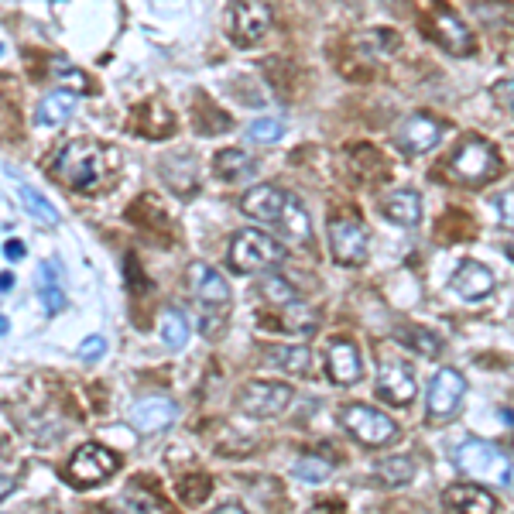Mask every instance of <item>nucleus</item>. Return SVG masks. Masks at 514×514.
Returning <instances> with one entry per match:
<instances>
[{"mask_svg": "<svg viewBox=\"0 0 514 514\" xmlns=\"http://www.w3.org/2000/svg\"><path fill=\"white\" fill-rule=\"evenodd\" d=\"M120 158L100 141H69L55 158V175L76 192H100L110 186Z\"/></svg>", "mask_w": 514, "mask_h": 514, "instance_id": "nucleus-1", "label": "nucleus"}, {"mask_svg": "<svg viewBox=\"0 0 514 514\" xmlns=\"http://www.w3.org/2000/svg\"><path fill=\"white\" fill-rule=\"evenodd\" d=\"M501 168L504 165H501V155L494 151V144H487L484 138H467L453 151L446 172L449 179L460 182V186L480 189L487 186V182H494L497 175H501Z\"/></svg>", "mask_w": 514, "mask_h": 514, "instance_id": "nucleus-2", "label": "nucleus"}, {"mask_svg": "<svg viewBox=\"0 0 514 514\" xmlns=\"http://www.w3.org/2000/svg\"><path fill=\"white\" fill-rule=\"evenodd\" d=\"M453 463L460 473L473 477V484L480 480H501L504 487H511V460L501 446L487 443V439H463L453 453Z\"/></svg>", "mask_w": 514, "mask_h": 514, "instance_id": "nucleus-3", "label": "nucleus"}, {"mask_svg": "<svg viewBox=\"0 0 514 514\" xmlns=\"http://www.w3.org/2000/svg\"><path fill=\"white\" fill-rule=\"evenodd\" d=\"M285 257V247L281 240L268 237L264 230H244V234L234 237L230 244V268L237 275H257V271H268Z\"/></svg>", "mask_w": 514, "mask_h": 514, "instance_id": "nucleus-4", "label": "nucleus"}, {"mask_svg": "<svg viewBox=\"0 0 514 514\" xmlns=\"http://www.w3.org/2000/svg\"><path fill=\"white\" fill-rule=\"evenodd\" d=\"M340 422L360 446L381 449L398 439V425L391 422V415H384L381 408L374 405H347L340 412Z\"/></svg>", "mask_w": 514, "mask_h": 514, "instance_id": "nucleus-5", "label": "nucleus"}, {"mask_svg": "<svg viewBox=\"0 0 514 514\" xmlns=\"http://www.w3.org/2000/svg\"><path fill=\"white\" fill-rule=\"evenodd\" d=\"M463 395H467V377L453 367H443L429 384V395H425V419L429 425H443L460 412Z\"/></svg>", "mask_w": 514, "mask_h": 514, "instance_id": "nucleus-6", "label": "nucleus"}, {"mask_svg": "<svg viewBox=\"0 0 514 514\" xmlns=\"http://www.w3.org/2000/svg\"><path fill=\"white\" fill-rule=\"evenodd\" d=\"M367 247H371V234L357 216H336L329 220V251L333 261L343 268H357L367 261Z\"/></svg>", "mask_w": 514, "mask_h": 514, "instance_id": "nucleus-7", "label": "nucleus"}, {"mask_svg": "<svg viewBox=\"0 0 514 514\" xmlns=\"http://www.w3.org/2000/svg\"><path fill=\"white\" fill-rule=\"evenodd\" d=\"M295 391L281 381H251L240 388L237 408L251 419H278L288 405H292Z\"/></svg>", "mask_w": 514, "mask_h": 514, "instance_id": "nucleus-8", "label": "nucleus"}, {"mask_svg": "<svg viewBox=\"0 0 514 514\" xmlns=\"http://www.w3.org/2000/svg\"><path fill=\"white\" fill-rule=\"evenodd\" d=\"M117 467H120V456H114L110 449H103L96 443H86L72 453L66 477H69V484H76V487H100L103 480L114 477Z\"/></svg>", "mask_w": 514, "mask_h": 514, "instance_id": "nucleus-9", "label": "nucleus"}, {"mask_svg": "<svg viewBox=\"0 0 514 514\" xmlns=\"http://www.w3.org/2000/svg\"><path fill=\"white\" fill-rule=\"evenodd\" d=\"M415 395H419V381H415L412 364L398 357H384L381 371H377V398L395 408H405L412 405Z\"/></svg>", "mask_w": 514, "mask_h": 514, "instance_id": "nucleus-10", "label": "nucleus"}, {"mask_svg": "<svg viewBox=\"0 0 514 514\" xmlns=\"http://www.w3.org/2000/svg\"><path fill=\"white\" fill-rule=\"evenodd\" d=\"M186 278H189V292L196 295V302L203 305V309H220V312L230 309V285L213 264L192 261Z\"/></svg>", "mask_w": 514, "mask_h": 514, "instance_id": "nucleus-11", "label": "nucleus"}, {"mask_svg": "<svg viewBox=\"0 0 514 514\" xmlns=\"http://www.w3.org/2000/svg\"><path fill=\"white\" fill-rule=\"evenodd\" d=\"M230 31L237 45H254L271 31V7L264 0H234Z\"/></svg>", "mask_w": 514, "mask_h": 514, "instance_id": "nucleus-12", "label": "nucleus"}, {"mask_svg": "<svg viewBox=\"0 0 514 514\" xmlns=\"http://www.w3.org/2000/svg\"><path fill=\"white\" fill-rule=\"evenodd\" d=\"M292 199H295L292 192H285L278 186H254V189L244 192V199H240V210H244L257 223H271V227H275L281 216H285Z\"/></svg>", "mask_w": 514, "mask_h": 514, "instance_id": "nucleus-13", "label": "nucleus"}, {"mask_svg": "<svg viewBox=\"0 0 514 514\" xmlns=\"http://www.w3.org/2000/svg\"><path fill=\"white\" fill-rule=\"evenodd\" d=\"M429 28H432V35H436V42L443 45L449 55H470L473 52L470 28L456 18L449 7H436V11L429 14Z\"/></svg>", "mask_w": 514, "mask_h": 514, "instance_id": "nucleus-14", "label": "nucleus"}, {"mask_svg": "<svg viewBox=\"0 0 514 514\" xmlns=\"http://www.w3.org/2000/svg\"><path fill=\"white\" fill-rule=\"evenodd\" d=\"M175 419H179V405L165 395H151V398H141L138 405L131 408V425L144 436H155V432L168 429Z\"/></svg>", "mask_w": 514, "mask_h": 514, "instance_id": "nucleus-15", "label": "nucleus"}, {"mask_svg": "<svg viewBox=\"0 0 514 514\" xmlns=\"http://www.w3.org/2000/svg\"><path fill=\"white\" fill-rule=\"evenodd\" d=\"M439 138H443V127H439L432 117H425V114H412L395 134L398 148L405 151V155H425V151L436 148Z\"/></svg>", "mask_w": 514, "mask_h": 514, "instance_id": "nucleus-16", "label": "nucleus"}, {"mask_svg": "<svg viewBox=\"0 0 514 514\" xmlns=\"http://www.w3.org/2000/svg\"><path fill=\"white\" fill-rule=\"evenodd\" d=\"M443 508L453 514H497V497L484 484H453L443 491Z\"/></svg>", "mask_w": 514, "mask_h": 514, "instance_id": "nucleus-17", "label": "nucleus"}, {"mask_svg": "<svg viewBox=\"0 0 514 514\" xmlns=\"http://www.w3.org/2000/svg\"><path fill=\"white\" fill-rule=\"evenodd\" d=\"M494 271L487 268V264H480V261H463L460 268H456V275L449 278V288H453L460 299H467V302H480V299H487V295L494 292Z\"/></svg>", "mask_w": 514, "mask_h": 514, "instance_id": "nucleus-18", "label": "nucleus"}, {"mask_svg": "<svg viewBox=\"0 0 514 514\" xmlns=\"http://www.w3.org/2000/svg\"><path fill=\"white\" fill-rule=\"evenodd\" d=\"M326 367H329V381L340 384V388H350V384H357L364 377V360H360V350L350 340L329 343Z\"/></svg>", "mask_w": 514, "mask_h": 514, "instance_id": "nucleus-19", "label": "nucleus"}, {"mask_svg": "<svg viewBox=\"0 0 514 514\" xmlns=\"http://www.w3.org/2000/svg\"><path fill=\"white\" fill-rule=\"evenodd\" d=\"M384 216L398 227H419L422 220V196L415 189H395L384 196Z\"/></svg>", "mask_w": 514, "mask_h": 514, "instance_id": "nucleus-20", "label": "nucleus"}, {"mask_svg": "<svg viewBox=\"0 0 514 514\" xmlns=\"http://www.w3.org/2000/svg\"><path fill=\"white\" fill-rule=\"evenodd\" d=\"M268 326L281 329V333H292V336H312L319 329V312L312 305H302V302H288L278 309V316L271 319Z\"/></svg>", "mask_w": 514, "mask_h": 514, "instance_id": "nucleus-21", "label": "nucleus"}, {"mask_svg": "<svg viewBox=\"0 0 514 514\" xmlns=\"http://www.w3.org/2000/svg\"><path fill=\"white\" fill-rule=\"evenodd\" d=\"M275 227H278V237L285 240V244H292V247L312 244V220H309V210H305L299 199H292V203H288L285 216H281Z\"/></svg>", "mask_w": 514, "mask_h": 514, "instance_id": "nucleus-22", "label": "nucleus"}, {"mask_svg": "<svg viewBox=\"0 0 514 514\" xmlns=\"http://www.w3.org/2000/svg\"><path fill=\"white\" fill-rule=\"evenodd\" d=\"M38 275H42V285H38V299H42L48 316H59L66 312V292H62V268L55 261H42L38 264Z\"/></svg>", "mask_w": 514, "mask_h": 514, "instance_id": "nucleus-23", "label": "nucleus"}, {"mask_svg": "<svg viewBox=\"0 0 514 514\" xmlns=\"http://www.w3.org/2000/svg\"><path fill=\"white\" fill-rule=\"evenodd\" d=\"M264 360H268V367H278V371L299 377L312 374V364H316L312 350L302 347V343H295V347H268L264 350Z\"/></svg>", "mask_w": 514, "mask_h": 514, "instance_id": "nucleus-24", "label": "nucleus"}, {"mask_svg": "<svg viewBox=\"0 0 514 514\" xmlns=\"http://www.w3.org/2000/svg\"><path fill=\"white\" fill-rule=\"evenodd\" d=\"M216 175H220L223 182H237V179H247V175H254L257 162L251 155H247L244 148H227L216 155Z\"/></svg>", "mask_w": 514, "mask_h": 514, "instance_id": "nucleus-25", "label": "nucleus"}, {"mask_svg": "<svg viewBox=\"0 0 514 514\" xmlns=\"http://www.w3.org/2000/svg\"><path fill=\"white\" fill-rule=\"evenodd\" d=\"M76 103H79V96H72L66 90H55V93H48L42 103H38V124L42 127H55V124H62V120H69L72 117V110H76Z\"/></svg>", "mask_w": 514, "mask_h": 514, "instance_id": "nucleus-26", "label": "nucleus"}, {"mask_svg": "<svg viewBox=\"0 0 514 514\" xmlns=\"http://www.w3.org/2000/svg\"><path fill=\"white\" fill-rule=\"evenodd\" d=\"M398 343L412 353H419V357H439V353H443V340H439L432 329H422V326H401Z\"/></svg>", "mask_w": 514, "mask_h": 514, "instance_id": "nucleus-27", "label": "nucleus"}, {"mask_svg": "<svg viewBox=\"0 0 514 514\" xmlns=\"http://www.w3.org/2000/svg\"><path fill=\"white\" fill-rule=\"evenodd\" d=\"M377 477L388 487H405L419 477V463H415L412 456H391V460L377 463Z\"/></svg>", "mask_w": 514, "mask_h": 514, "instance_id": "nucleus-28", "label": "nucleus"}, {"mask_svg": "<svg viewBox=\"0 0 514 514\" xmlns=\"http://www.w3.org/2000/svg\"><path fill=\"white\" fill-rule=\"evenodd\" d=\"M257 295L268 305H275V309L288 302H299V292H295V285L285 275H264L261 285H257Z\"/></svg>", "mask_w": 514, "mask_h": 514, "instance_id": "nucleus-29", "label": "nucleus"}, {"mask_svg": "<svg viewBox=\"0 0 514 514\" xmlns=\"http://www.w3.org/2000/svg\"><path fill=\"white\" fill-rule=\"evenodd\" d=\"M158 333H162V343L168 350H182L189 340V319L182 309H165L162 316V326H158Z\"/></svg>", "mask_w": 514, "mask_h": 514, "instance_id": "nucleus-30", "label": "nucleus"}, {"mask_svg": "<svg viewBox=\"0 0 514 514\" xmlns=\"http://www.w3.org/2000/svg\"><path fill=\"white\" fill-rule=\"evenodd\" d=\"M175 494H179V501L182 504H203L206 497L213 494V480L210 477H203V473H189V477H182L179 484H175Z\"/></svg>", "mask_w": 514, "mask_h": 514, "instance_id": "nucleus-31", "label": "nucleus"}, {"mask_svg": "<svg viewBox=\"0 0 514 514\" xmlns=\"http://www.w3.org/2000/svg\"><path fill=\"white\" fill-rule=\"evenodd\" d=\"M21 203H24V210L35 216L38 223H45V227H55V223H59V210H55V206L48 203V199L38 189L21 186Z\"/></svg>", "mask_w": 514, "mask_h": 514, "instance_id": "nucleus-32", "label": "nucleus"}, {"mask_svg": "<svg viewBox=\"0 0 514 514\" xmlns=\"http://www.w3.org/2000/svg\"><path fill=\"white\" fill-rule=\"evenodd\" d=\"M329 473H333V463L329 460H319V456H299L292 467V477H299L302 484H323L329 480Z\"/></svg>", "mask_w": 514, "mask_h": 514, "instance_id": "nucleus-33", "label": "nucleus"}, {"mask_svg": "<svg viewBox=\"0 0 514 514\" xmlns=\"http://www.w3.org/2000/svg\"><path fill=\"white\" fill-rule=\"evenodd\" d=\"M52 76L59 79V83H62V90L72 93V96H83L86 90H90V79H86L79 69H72L69 62H59V66L52 69Z\"/></svg>", "mask_w": 514, "mask_h": 514, "instance_id": "nucleus-34", "label": "nucleus"}, {"mask_svg": "<svg viewBox=\"0 0 514 514\" xmlns=\"http://www.w3.org/2000/svg\"><path fill=\"white\" fill-rule=\"evenodd\" d=\"M281 131H285V124H281L278 117H257L251 127H247V134H251L254 141H278Z\"/></svg>", "mask_w": 514, "mask_h": 514, "instance_id": "nucleus-35", "label": "nucleus"}, {"mask_svg": "<svg viewBox=\"0 0 514 514\" xmlns=\"http://www.w3.org/2000/svg\"><path fill=\"white\" fill-rule=\"evenodd\" d=\"M76 357H79V360H86V364H96V360L107 357V340H103L100 333H96V336H86V340L79 343Z\"/></svg>", "mask_w": 514, "mask_h": 514, "instance_id": "nucleus-36", "label": "nucleus"}, {"mask_svg": "<svg viewBox=\"0 0 514 514\" xmlns=\"http://www.w3.org/2000/svg\"><path fill=\"white\" fill-rule=\"evenodd\" d=\"M4 254H7V261H24V244L21 240H7Z\"/></svg>", "mask_w": 514, "mask_h": 514, "instance_id": "nucleus-37", "label": "nucleus"}, {"mask_svg": "<svg viewBox=\"0 0 514 514\" xmlns=\"http://www.w3.org/2000/svg\"><path fill=\"white\" fill-rule=\"evenodd\" d=\"M340 501H319L316 508H312V514H340Z\"/></svg>", "mask_w": 514, "mask_h": 514, "instance_id": "nucleus-38", "label": "nucleus"}, {"mask_svg": "<svg viewBox=\"0 0 514 514\" xmlns=\"http://www.w3.org/2000/svg\"><path fill=\"white\" fill-rule=\"evenodd\" d=\"M14 491H18V480H14V477H0V501H4V497H11Z\"/></svg>", "mask_w": 514, "mask_h": 514, "instance_id": "nucleus-39", "label": "nucleus"}, {"mask_svg": "<svg viewBox=\"0 0 514 514\" xmlns=\"http://www.w3.org/2000/svg\"><path fill=\"white\" fill-rule=\"evenodd\" d=\"M511 189L508 192H504V199H497V210H504V223H508V227H511Z\"/></svg>", "mask_w": 514, "mask_h": 514, "instance_id": "nucleus-40", "label": "nucleus"}, {"mask_svg": "<svg viewBox=\"0 0 514 514\" xmlns=\"http://www.w3.org/2000/svg\"><path fill=\"white\" fill-rule=\"evenodd\" d=\"M11 288H14V275L4 271V275H0V292H11Z\"/></svg>", "mask_w": 514, "mask_h": 514, "instance_id": "nucleus-41", "label": "nucleus"}, {"mask_svg": "<svg viewBox=\"0 0 514 514\" xmlns=\"http://www.w3.org/2000/svg\"><path fill=\"white\" fill-rule=\"evenodd\" d=\"M213 514H247V511L240 508V504H223V508H216Z\"/></svg>", "mask_w": 514, "mask_h": 514, "instance_id": "nucleus-42", "label": "nucleus"}, {"mask_svg": "<svg viewBox=\"0 0 514 514\" xmlns=\"http://www.w3.org/2000/svg\"><path fill=\"white\" fill-rule=\"evenodd\" d=\"M7 329H11V326H7V319H4V316H0V336H4V333H7Z\"/></svg>", "mask_w": 514, "mask_h": 514, "instance_id": "nucleus-43", "label": "nucleus"}, {"mask_svg": "<svg viewBox=\"0 0 514 514\" xmlns=\"http://www.w3.org/2000/svg\"><path fill=\"white\" fill-rule=\"evenodd\" d=\"M4 453H7V443H4V439H0V460H4Z\"/></svg>", "mask_w": 514, "mask_h": 514, "instance_id": "nucleus-44", "label": "nucleus"}]
</instances>
